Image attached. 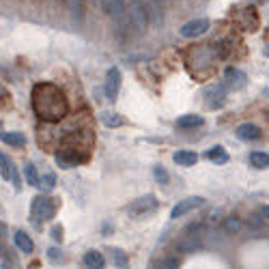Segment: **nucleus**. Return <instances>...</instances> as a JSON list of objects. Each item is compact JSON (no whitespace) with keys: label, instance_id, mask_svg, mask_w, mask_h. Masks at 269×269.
Masks as SVG:
<instances>
[{"label":"nucleus","instance_id":"nucleus-7","mask_svg":"<svg viewBox=\"0 0 269 269\" xmlns=\"http://www.w3.org/2000/svg\"><path fill=\"white\" fill-rule=\"evenodd\" d=\"M226 101V86L224 84H211L207 88V106L209 108H222Z\"/></svg>","mask_w":269,"mask_h":269},{"label":"nucleus","instance_id":"nucleus-13","mask_svg":"<svg viewBox=\"0 0 269 269\" xmlns=\"http://www.w3.org/2000/svg\"><path fill=\"white\" fill-rule=\"evenodd\" d=\"M104 265H106V259L101 252H97V250H88L84 254V267L86 269H104Z\"/></svg>","mask_w":269,"mask_h":269},{"label":"nucleus","instance_id":"nucleus-18","mask_svg":"<svg viewBox=\"0 0 269 269\" xmlns=\"http://www.w3.org/2000/svg\"><path fill=\"white\" fill-rule=\"evenodd\" d=\"M13 239H15V246L20 248L22 252H33V248H35V246H33V239L28 237L26 232H22V231H20V232H15V237H13Z\"/></svg>","mask_w":269,"mask_h":269},{"label":"nucleus","instance_id":"nucleus-3","mask_svg":"<svg viewBox=\"0 0 269 269\" xmlns=\"http://www.w3.org/2000/svg\"><path fill=\"white\" fill-rule=\"evenodd\" d=\"M155 209H157V200H155V196L147 194V196H142V198L131 202V205L127 207V213L131 215V218H142V215L151 213V211H155Z\"/></svg>","mask_w":269,"mask_h":269},{"label":"nucleus","instance_id":"nucleus-6","mask_svg":"<svg viewBox=\"0 0 269 269\" xmlns=\"http://www.w3.org/2000/svg\"><path fill=\"white\" fill-rule=\"evenodd\" d=\"M118 91H121V71L116 67L108 69V80H106V97L108 101H116Z\"/></svg>","mask_w":269,"mask_h":269},{"label":"nucleus","instance_id":"nucleus-17","mask_svg":"<svg viewBox=\"0 0 269 269\" xmlns=\"http://www.w3.org/2000/svg\"><path fill=\"white\" fill-rule=\"evenodd\" d=\"M2 142L11 147H24L26 138H24V134H17V131H2Z\"/></svg>","mask_w":269,"mask_h":269},{"label":"nucleus","instance_id":"nucleus-19","mask_svg":"<svg viewBox=\"0 0 269 269\" xmlns=\"http://www.w3.org/2000/svg\"><path fill=\"white\" fill-rule=\"evenodd\" d=\"M250 164L254 166V168H267L269 166V155L267 153H263V151H254V153H250Z\"/></svg>","mask_w":269,"mask_h":269},{"label":"nucleus","instance_id":"nucleus-4","mask_svg":"<svg viewBox=\"0 0 269 269\" xmlns=\"http://www.w3.org/2000/svg\"><path fill=\"white\" fill-rule=\"evenodd\" d=\"M205 205V198L202 196H190V198H183V200H179L175 207H172V211H170V218L172 220H177V218H183L185 213H190V211H194V209H198Z\"/></svg>","mask_w":269,"mask_h":269},{"label":"nucleus","instance_id":"nucleus-8","mask_svg":"<svg viewBox=\"0 0 269 269\" xmlns=\"http://www.w3.org/2000/svg\"><path fill=\"white\" fill-rule=\"evenodd\" d=\"M209 28V20H205V17H200V20H192L188 22L185 26L181 28V35L183 37H198V35H205Z\"/></svg>","mask_w":269,"mask_h":269},{"label":"nucleus","instance_id":"nucleus-16","mask_svg":"<svg viewBox=\"0 0 269 269\" xmlns=\"http://www.w3.org/2000/svg\"><path fill=\"white\" fill-rule=\"evenodd\" d=\"M177 248L181 250V252H194L196 248H200V241H198V239H196L194 235H185L183 239H179Z\"/></svg>","mask_w":269,"mask_h":269},{"label":"nucleus","instance_id":"nucleus-22","mask_svg":"<svg viewBox=\"0 0 269 269\" xmlns=\"http://www.w3.org/2000/svg\"><path fill=\"white\" fill-rule=\"evenodd\" d=\"M54 188H56V177H54V175L41 177V181H39V190H41V192H52Z\"/></svg>","mask_w":269,"mask_h":269},{"label":"nucleus","instance_id":"nucleus-25","mask_svg":"<svg viewBox=\"0 0 269 269\" xmlns=\"http://www.w3.org/2000/svg\"><path fill=\"white\" fill-rule=\"evenodd\" d=\"M153 172H155V179H157L159 183H164V185L168 183V172L164 170V166H155V170H153Z\"/></svg>","mask_w":269,"mask_h":269},{"label":"nucleus","instance_id":"nucleus-31","mask_svg":"<svg viewBox=\"0 0 269 269\" xmlns=\"http://www.w3.org/2000/svg\"><path fill=\"white\" fill-rule=\"evenodd\" d=\"M261 215H263L265 220H269V205H263V207H261Z\"/></svg>","mask_w":269,"mask_h":269},{"label":"nucleus","instance_id":"nucleus-28","mask_svg":"<svg viewBox=\"0 0 269 269\" xmlns=\"http://www.w3.org/2000/svg\"><path fill=\"white\" fill-rule=\"evenodd\" d=\"M248 224H250V226H254V229H259V226L263 224V218H261V215H250Z\"/></svg>","mask_w":269,"mask_h":269},{"label":"nucleus","instance_id":"nucleus-5","mask_svg":"<svg viewBox=\"0 0 269 269\" xmlns=\"http://www.w3.org/2000/svg\"><path fill=\"white\" fill-rule=\"evenodd\" d=\"M129 22L134 24V28L138 33H142L147 28V24H149V17H147V9H145V4H140V2H131V7H129Z\"/></svg>","mask_w":269,"mask_h":269},{"label":"nucleus","instance_id":"nucleus-29","mask_svg":"<svg viewBox=\"0 0 269 269\" xmlns=\"http://www.w3.org/2000/svg\"><path fill=\"white\" fill-rule=\"evenodd\" d=\"M47 256H50V261H58V259H61V250L52 248V250H50V254H47Z\"/></svg>","mask_w":269,"mask_h":269},{"label":"nucleus","instance_id":"nucleus-9","mask_svg":"<svg viewBox=\"0 0 269 269\" xmlns=\"http://www.w3.org/2000/svg\"><path fill=\"white\" fill-rule=\"evenodd\" d=\"M0 166H2V179H9V181H13V185L17 190H20V177H17V170H15V166H13V161H11L7 155H0Z\"/></svg>","mask_w":269,"mask_h":269},{"label":"nucleus","instance_id":"nucleus-14","mask_svg":"<svg viewBox=\"0 0 269 269\" xmlns=\"http://www.w3.org/2000/svg\"><path fill=\"white\" fill-rule=\"evenodd\" d=\"M202 123H205V121H202V116H198V115H183V116L177 118V127H181V129L200 127Z\"/></svg>","mask_w":269,"mask_h":269},{"label":"nucleus","instance_id":"nucleus-33","mask_svg":"<svg viewBox=\"0 0 269 269\" xmlns=\"http://www.w3.org/2000/svg\"><path fill=\"white\" fill-rule=\"evenodd\" d=\"M2 269H7V267H2Z\"/></svg>","mask_w":269,"mask_h":269},{"label":"nucleus","instance_id":"nucleus-24","mask_svg":"<svg viewBox=\"0 0 269 269\" xmlns=\"http://www.w3.org/2000/svg\"><path fill=\"white\" fill-rule=\"evenodd\" d=\"M224 229L229 232H239V231H241V220H239V218H226Z\"/></svg>","mask_w":269,"mask_h":269},{"label":"nucleus","instance_id":"nucleus-23","mask_svg":"<svg viewBox=\"0 0 269 269\" xmlns=\"http://www.w3.org/2000/svg\"><path fill=\"white\" fill-rule=\"evenodd\" d=\"M24 172H26L28 183L35 185V188H39V181H41V179L37 177V170H35V166H33V164H26V166H24Z\"/></svg>","mask_w":269,"mask_h":269},{"label":"nucleus","instance_id":"nucleus-30","mask_svg":"<svg viewBox=\"0 0 269 269\" xmlns=\"http://www.w3.org/2000/svg\"><path fill=\"white\" fill-rule=\"evenodd\" d=\"M52 237L56 239V241H61V239H63L61 237V226H54V229H52Z\"/></svg>","mask_w":269,"mask_h":269},{"label":"nucleus","instance_id":"nucleus-21","mask_svg":"<svg viewBox=\"0 0 269 269\" xmlns=\"http://www.w3.org/2000/svg\"><path fill=\"white\" fill-rule=\"evenodd\" d=\"M101 123L108 125V127H118V125H123V116L116 115V112H104L101 115Z\"/></svg>","mask_w":269,"mask_h":269},{"label":"nucleus","instance_id":"nucleus-15","mask_svg":"<svg viewBox=\"0 0 269 269\" xmlns=\"http://www.w3.org/2000/svg\"><path fill=\"white\" fill-rule=\"evenodd\" d=\"M172 159H175L179 166H194L196 161H198V155L194 151H177L172 155Z\"/></svg>","mask_w":269,"mask_h":269},{"label":"nucleus","instance_id":"nucleus-12","mask_svg":"<svg viewBox=\"0 0 269 269\" xmlns=\"http://www.w3.org/2000/svg\"><path fill=\"white\" fill-rule=\"evenodd\" d=\"M237 136L241 140H259L261 138V129L254 123H243L237 127Z\"/></svg>","mask_w":269,"mask_h":269},{"label":"nucleus","instance_id":"nucleus-20","mask_svg":"<svg viewBox=\"0 0 269 269\" xmlns=\"http://www.w3.org/2000/svg\"><path fill=\"white\" fill-rule=\"evenodd\" d=\"M207 159L215 161V164H226V161H229V153H226L222 147H213L207 151Z\"/></svg>","mask_w":269,"mask_h":269},{"label":"nucleus","instance_id":"nucleus-26","mask_svg":"<svg viewBox=\"0 0 269 269\" xmlns=\"http://www.w3.org/2000/svg\"><path fill=\"white\" fill-rule=\"evenodd\" d=\"M112 254H115V263H116V267H118V269H125V265H127V256H125V254L121 252V250H115Z\"/></svg>","mask_w":269,"mask_h":269},{"label":"nucleus","instance_id":"nucleus-11","mask_svg":"<svg viewBox=\"0 0 269 269\" xmlns=\"http://www.w3.org/2000/svg\"><path fill=\"white\" fill-rule=\"evenodd\" d=\"M104 9L115 22H121V17L125 15V2L123 0H104Z\"/></svg>","mask_w":269,"mask_h":269},{"label":"nucleus","instance_id":"nucleus-1","mask_svg":"<svg viewBox=\"0 0 269 269\" xmlns=\"http://www.w3.org/2000/svg\"><path fill=\"white\" fill-rule=\"evenodd\" d=\"M33 108L41 121L56 123L69 115V104L63 91L52 82H41L33 88Z\"/></svg>","mask_w":269,"mask_h":269},{"label":"nucleus","instance_id":"nucleus-10","mask_svg":"<svg viewBox=\"0 0 269 269\" xmlns=\"http://www.w3.org/2000/svg\"><path fill=\"white\" fill-rule=\"evenodd\" d=\"M226 76V84H229L231 88H235V91H239V88L246 86V74H243L241 69H235V67H229L224 71Z\"/></svg>","mask_w":269,"mask_h":269},{"label":"nucleus","instance_id":"nucleus-27","mask_svg":"<svg viewBox=\"0 0 269 269\" xmlns=\"http://www.w3.org/2000/svg\"><path fill=\"white\" fill-rule=\"evenodd\" d=\"M177 267H179V263H177V259H172V256L170 259H164L157 265V269H177Z\"/></svg>","mask_w":269,"mask_h":269},{"label":"nucleus","instance_id":"nucleus-2","mask_svg":"<svg viewBox=\"0 0 269 269\" xmlns=\"http://www.w3.org/2000/svg\"><path fill=\"white\" fill-rule=\"evenodd\" d=\"M56 213V200L50 196H37L33 200V215L37 220H52Z\"/></svg>","mask_w":269,"mask_h":269},{"label":"nucleus","instance_id":"nucleus-32","mask_svg":"<svg viewBox=\"0 0 269 269\" xmlns=\"http://www.w3.org/2000/svg\"><path fill=\"white\" fill-rule=\"evenodd\" d=\"M265 56H269V43L265 45Z\"/></svg>","mask_w":269,"mask_h":269}]
</instances>
